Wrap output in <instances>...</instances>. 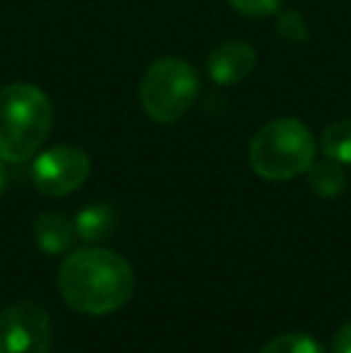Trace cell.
<instances>
[{"instance_id": "2e32d148", "label": "cell", "mask_w": 351, "mask_h": 353, "mask_svg": "<svg viewBox=\"0 0 351 353\" xmlns=\"http://www.w3.org/2000/svg\"><path fill=\"white\" fill-rule=\"evenodd\" d=\"M5 185H8V171H5V161L0 159V195L5 192Z\"/></svg>"}, {"instance_id": "7c38bea8", "label": "cell", "mask_w": 351, "mask_h": 353, "mask_svg": "<svg viewBox=\"0 0 351 353\" xmlns=\"http://www.w3.org/2000/svg\"><path fill=\"white\" fill-rule=\"evenodd\" d=\"M260 353H328L308 334H279L260 349Z\"/></svg>"}, {"instance_id": "7a4b0ae2", "label": "cell", "mask_w": 351, "mask_h": 353, "mask_svg": "<svg viewBox=\"0 0 351 353\" xmlns=\"http://www.w3.org/2000/svg\"><path fill=\"white\" fill-rule=\"evenodd\" d=\"M53 125V106L43 89L29 82L0 87V159L24 163L41 149Z\"/></svg>"}, {"instance_id": "ba28073f", "label": "cell", "mask_w": 351, "mask_h": 353, "mask_svg": "<svg viewBox=\"0 0 351 353\" xmlns=\"http://www.w3.org/2000/svg\"><path fill=\"white\" fill-rule=\"evenodd\" d=\"M75 223L61 212H46L34 221V243L46 255L68 252L75 243Z\"/></svg>"}, {"instance_id": "5bb4252c", "label": "cell", "mask_w": 351, "mask_h": 353, "mask_svg": "<svg viewBox=\"0 0 351 353\" xmlns=\"http://www.w3.org/2000/svg\"><path fill=\"white\" fill-rule=\"evenodd\" d=\"M284 0H229V5L236 10L239 14L250 19H263L274 14L281 8Z\"/></svg>"}, {"instance_id": "9a60e30c", "label": "cell", "mask_w": 351, "mask_h": 353, "mask_svg": "<svg viewBox=\"0 0 351 353\" xmlns=\"http://www.w3.org/2000/svg\"><path fill=\"white\" fill-rule=\"evenodd\" d=\"M332 353H351V320L344 322L332 339Z\"/></svg>"}, {"instance_id": "6da1fadb", "label": "cell", "mask_w": 351, "mask_h": 353, "mask_svg": "<svg viewBox=\"0 0 351 353\" xmlns=\"http://www.w3.org/2000/svg\"><path fill=\"white\" fill-rule=\"evenodd\" d=\"M58 288L72 310L111 315L135 293V272L123 255L106 248H80L58 270Z\"/></svg>"}, {"instance_id": "277c9868", "label": "cell", "mask_w": 351, "mask_h": 353, "mask_svg": "<svg viewBox=\"0 0 351 353\" xmlns=\"http://www.w3.org/2000/svg\"><path fill=\"white\" fill-rule=\"evenodd\" d=\"M200 79L195 68L176 56L154 61L140 82V103L154 123L171 125L195 106Z\"/></svg>"}, {"instance_id": "52a82bcc", "label": "cell", "mask_w": 351, "mask_h": 353, "mask_svg": "<svg viewBox=\"0 0 351 353\" xmlns=\"http://www.w3.org/2000/svg\"><path fill=\"white\" fill-rule=\"evenodd\" d=\"M255 61L258 53L250 43L231 39L224 41L210 53L207 58V74L214 84L229 87V84H239L255 70Z\"/></svg>"}, {"instance_id": "5b68a950", "label": "cell", "mask_w": 351, "mask_h": 353, "mask_svg": "<svg viewBox=\"0 0 351 353\" xmlns=\"http://www.w3.org/2000/svg\"><path fill=\"white\" fill-rule=\"evenodd\" d=\"M92 171L87 152L75 144H58L34 159L32 181L41 195L66 197L85 185Z\"/></svg>"}, {"instance_id": "4fadbf2b", "label": "cell", "mask_w": 351, "mask_h": 353, "mask_svg": "<svg viewBox=\"0 0 351 353\" xmlns=\"http://www.w3.org/2000/svg\"><path fill=\"white\" fill-rule=\"evenodd\" d=\"M277 34L286 43H303L310 37V29L299 10H289V12L279 14V19H277Z\"/></svg>"}, {"instance_id": "8992f818", "label": "cell", "mask_w": 351, "mask_h": 353, "mask_svg": "<svg viewBox=\"0 0 351 353\" xmlns=\"http://www.w3.org/2000/svg\"><path fill=\"white\" fill-rule=\"evenodd\" d=\"M51 317L37 303H12L0 310V353H48Z\"/></svg>"}, {"instance_id": "30bf717a", "label": "cell", "mask_w": 351, "mask_h": 353, "mask_svg": "<svg viewBox=\"0 0 351 353\" xmlns=\"http://www.w3.org/2000/svg\"><path fill=\"white\" fill-rule=\"evenodd\" d=\"M308 185L318 197L325 200H334L344 192L347 188V176H344L342 163L325 159V161H313L308 171Z\"/></svg>"}, {"instance_id": "8fae6325", "label": "cell", "mask_w": 351, "mask_h": 353, "mask_svg": "<svg viewBox=\"0 0 351 353\" xmlns=\"http://www.w3.org/2000/svg\"><path fill=\"white\" fill-rule=\"evenodd\" d=\"M320 147L323 154L332 161L351 166V118L344 121H334L332 125L325 128L323 137H320Z\"/></svg>"}, {"instance_id": "3957f363", "label": "cell", "mask_w": 351, "mask_h": 353, "mask_svg": "<svg viewBox=\"0 0 351 353\" xmlns=\"http://www.w3.org/2000/svg\"><path fill=\"white\" fill-rule=\"evenodd\" d=\"M253 171L265 181H291L315 161L313 132L299 118H277L255 132L248 149Z\"/></svg>"}, {"instance_id": "9c48e42d", "label": "cell", "mask_w": 351, "mask_h": 353, "mask_svg": "<svg viewBox=\"0 0 351 353\" xmlns=\"http://www.w3.org/2000/svg\"><path fill=\"white\" fill-rule=\"evenodd\" d=\"M75 233L85 243H99L108 238L116 228V214L108 205H89L77 212L75 216Z\"/></svg>"}]
</instances>
